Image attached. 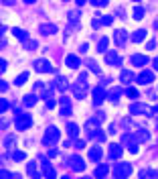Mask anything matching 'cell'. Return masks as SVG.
<instances>
[{
	"instance_id": "6da1fadb",
	"label": "cell",
	"mask_w": 158,
	"mask_h": 179,
	"mask_svg": "<svg viewBox=\"0 0 158 179\" xmlns=\"http://www.w3.org/2000/svg\"><path fill=\"white\" fill-rule=\"evenodd\" d=\"M73 90H75V96H77V98H83L85 96V90H87V78L81 75L79 82H77V86H75Z\"/></svg>"
},
{
	"instance_id": "7a4b0ae2",
	"label": "cell",
	"mask_w": 158,
	"mask_h": 179,
	"mask_svg": "<svg viewBox=\"0 0 158 179\" xmlns=\"http://www.w3.org/2000/svg\"><path fill=\"white\" fill-rule=\"evenodd\" d=\"M31 124H33V120H31V116H28V114H18V118H16V128H18V130L28 128Z\"/></svg>"
},
{
	"instance_id": "3957f363",
	"label": "cell",
	"mask_w": 158,
	"mask_h": 179,
	"mask_svg": "<svg viewBox=\"0 0 158 179\" xmlns=\"http://www.w3.org/2000/svg\"><path fill=\"white\" fill-rule=\"evenodd\" d=\"M55 140H59V130L55 126H49L47 128V134H45V144H53Z\"/></svg>"
},
{
	"instance_id": "277c9868",
	"label": "cell",
	"mask_w": 158,
	"mask_h": 179,
	"mask_svg": "<svg viewBox=\"0 0 158 179\" xmlns=\"http://www.w3.org/2000/svg\"><path fill=\"white\" fill-rule=\"evenodd\" d=\"M132 173V167H130V163H120L118 167H116V175L118 179H124V177H128Z\"/></svg>"
},
{
	"instance_id": "5b68a950",
	"label": "cell",
	"mask_w": 158,
	"mask_h": 179,
	"mask_svg": "<svg viewBox=\"0 0 158 179\" xmlns=\"http://www.w3.org/2000/svg\"><path fill=\"white\" fill-rule=\"evenodd\" d=\"M35 65H37V71H45V73L47 71H53V67H51V63L47 61V59H39Z\"/></svg>"
},
{
	"instance_id": "8992f818",
	"label": "cell",
	"mask_w": 158,
	"mask_h": 179,
	"mask_svg": "<svg viewBox=\"0 0 158 179\" xmlns=\"http://www.w3.org/2000/svg\"><path fill=\"white\" fill-rule=\"evenodd\" d=\"M105 63H108V65H120V57L114 51H108V53H105Z\"/></svg>"
},
{
	"instance_id": "52a82bcc",
	"label": "cell",
	"mask_w": 158,
	"mask_h": 179,
	"mask_svg": "<svg viewBox=\"0 0 158 179\" xmlns=\"http://www.w3.org/2000/svg\"><path fill=\"white\" fill-rule=\"evenodd\" d=\"M69 167H71V169H75V171H83L85 165H83V161H81L79 157H75V159H71V161H69Z\"/></svg>"
},
{
	"instance_id": "ba28073f",
	"label": "cell",
	"mask_w": 158,
	"mask_h": 179,
	"mask_svg": "<svg viewBox=\"0 0 158 179\" xmlns=\"http://www.w3.org/2000/svg\"><path fill=\"white\" fill-rule=\"evenodd\" d=\"M79 57H77V55H67V65H69L71 67V69H77V67H79Z\"/></svg>"
},
{
	"instance_id": "9c48e42d",
	"label": "cell",
	"mask_w": 158,
	"mask_h": 179,
	"mask_svg": "<svg viewBox=\"0 0 158 179\" xmlns=\"http://www.w3.org/2000/svg\"><path fill=\"white\" fill-rule=\"evenodd\" d=\"M104 96H105L104 88H95L93 90V102H95V104H99V102L104 100Z\"/></svg>"
},
{
	"instance_id": "30bf717a",
	"label": "cell",
	"mask_w": 158,
	"mask_h": 179,
	"mask_svg": "<svg viewBox=\"0 0 158 179\" xmlns=\"http://www.w3.org/2000/svg\"><path fill=\"white\" fill-rule=\"evenodd\" d=\"M152 82V73L150 71H142V73L138 75V84H150Z\"/></svg>"
},
{
	"instance_id": "8fae6325",
	"label": "cell",
	"mask_w": 158,
	"mask_h": 179,
	"mask_svg": "<svg viewBox=\"0 0 158 179\" xmlns=\"http://www.w3.org/2000/svg\"><path fill=\"white\" fill-rule=\"evenodd\" d=\"M132 63H134V65H144V63H148V57L146 55H134V57H132Z\"/></svg>"
},
{
	"instance_id": "7c38bea8",
	"label": "cell",
	"mask_w": 158,
	"mask_h": 179,
	"mask_svg": "<svg viewBox=\"0 0 158 179\" xmlns=\"http://www.w3.org/2000/svg\"><path fill=\"white\" fill-rule=\"evenodd\" d=\"M126 39H128V35H126V31H116V43L122 47L124 43H126Z\"/></svg>"
},
{
	"instance_id": "4fadbf2b",
	"label": "cell",
	"mask_w": 158,
	"mask_h": 179,
	"mask_svg": "<svg viewBox=\"0 0 158 179\" xmlns=\"http://www.w3.org/2000/svg\"><path fill=\"white\" fill-rule=\"evenodd\" d=\"M99 157H101V149L99 147H93L91 151H89V159L91 161H99Z\"/></svg>"
},
{
	"instance_id": "5bb4252c",
	"label": "cell",
	"mask_w": 158,
	"mask_h": 179,
	"mask_svg": "<svg viewBox=\"0 0 158 179\" xmlns=\"http://www.w3.org/2000/svg\"><path fill=\"white\" fill-rule=\"evenodd\" d=\"M118 157H120V147L118 144H110V159L116 161Z\"/></svg>"
},
{
	"instance_id": "9a60e30c",
	"label": "cell",
	"mask_w": 158,
	"mask_h": 179,
	"mask_svg": "<svg viewBox=\"0 0 158 179\" xmlns=\"http://www.w3.org/2000/svg\"><path fill=\"white\" fill-rule=\"evenodd\" d=\"M130 112H134V114H140V112H148V108H146V106H142V104H132L130 106Z\"/></svg>"
},
{
	"instance_id": "2e32d148",
	"label": "cell",
	"mask_w": 158,
	"mask_h": 179,
	"mask_svg": "<svg viewBox=\"0 0 158 179\" xmlns=\"http://www.w3.org/2000/svg\"><path fill=\"white\" fill-rule=\"evenodd\" d=\"M132 39H134L136 43H140V41H144V39H146V31H142V29H140V31H136Z\"/></svg>"
},
{
	"instance_id": "e0dca14e",
	"label": "cell",
	"mask_w": 158,
	"mask_h": 179,
	"mask_svg": "<svg viewBox=\"0 0 158 179\" xmlns=\"http://www.w3.org/2000/svg\"><path fill=\"white\" fill-rule=\"evenodd\" d=\"M23 102H24V106H27V108H31V106L37 102V96H35V94H31V96H24Z\"/></svg>"
},
{
	"instance_id": "ac0fdd59",
	"label": "cell",
	"mask_w": 158,
	"mask_h": 179,
	"mask_svg": "<svg viewBox=\"0 0 158 179\" xmlns=\"http://www.w3.org/2000/svg\"><path fill=\"white\" fill-rule=\"evenodd\" d=\"M108 37H104V39H99V45H97V51H101V53H105L108 51Z\"/></svg>"
},
{
	"instance_id": "d6986e66",
	"label": "cell",
	"mask_w": 158,
	"mask_h": 179,
	"mask_svg": "<svg viewBox=\"0 0 158 179\" xmlns=\"http://www.w3.org/2000/svg\"><path fill=\"white\" fill-rule=\"evenodd\" d=\"M27 79H28V71H24V73H20L18 78H16V82H14V84H16V86H23Z\"/></svg>"
},
{
	"instance_id": "ffe728a7",
	"label": "cell",
	"mask_w": 158,
	"mask_h": 179,
	"mask_svg": "<svg viewBox=\"0 0 158 179\" xmlns=\"http://www.w3.org/2000/svg\"><path fill=\"white\" fill-rule=\"evenodd\" d=\"M41 31L45 33V35H51V33H55V27H53V24H43Z\"/></svg>"
},
{
	"instance_id": "44dd1931",
	"label": "cell",
	"mask_w": 158,
	"mask_h": 179,
	"mask_svg": "<svg viewBox=\"0 0 158 179\" xmlns=\"http://www.w3.org/2000/svg\"><path fill=\"white\" fill-rule=\"evenodd\" d=\"M67 130H69V134H71V136H77V134H79L77 124H69V126H67Z\"/></svg>"
},
{
	"instance_id": "7402d4cb",
	"label": "cell",
	"mask_w": 158,
	"mask_h": 179,
	"mask_svg": "<svg viewBox=\"0 0 158 179\" xmlns=\"http://www.w3.org/2000/svg\"><path fill=\"white\" fill-rule=\"evenodd\" d=\"M148 177H156V171H142L140 179H148Z\"/></svg>"
},
{
	"instance_id": "603a6c76",
	"label": "cell",
	"mask_w": 158,
	"mask_h": 179,
	"mask_svg": "<svg viewBox=\"0 0 158 179\" xmlns=\"http://www.w3.org/2000/svg\"><path fill=\"white\" fill-rule=\"evenodd\" d=\"M122 94V90H112V94H110V100L112 102H118V96Z\"/></svg>"
},
{
	"instance_id": "cb8c5ba5",
	"label": "cell",
	"mask_w": 158,
	"mask_h": 179,
	"mask_svg": "<svg viewBox=\"0 0 158 179\" xmlns=\"http://www.w3.org/2000/svg\"><path fill=\"white\" fill-rule=\"evenodd\" d=\"M120 78H122V82H130V79H132V73H130V71H122V75H120Z\"/></svg>"
},
{
	"instance_id": "d4e9b609",
	"label": "cell",
	"mask_w": 158,
	"mask_h": 179,
	"mask_svg": "<svg viewBox=\"0 0 158 179\" xmlns=\"http://www.w3.org/2000/svg\"><path fill=\"white\" fill-rule=\"evenodd\" d=\"M142 14H144V8L136 6V8H134V19H142Z\"/></svg>"
},
{
	"instance_id": "484cf974",
	"label": "cell",
	"mask_w": 158,
	"mask_h": 179,
	"mask_svg": "<svg viewBox=\"0 0 158 179\" xmlns=\"http://www.w3.org/2000/svg\"><path fill=\"white\" fill-rule=\"evenodd\" d=\"M104 175H108V167H99L95 171V177H104Z\"/></svg>"
},
{
	"instance_id": "4316f807",
	"label": "cell",
	"mask_w": 158,
	"mask_h": 179,
	"mask_svg": "<svg viewBox=\"0 0 158 179\" xmlns=\"http://www.w3.org/2000/svg\"><path fill=\"white\" fill-rule=\"evenodd\" d=\"M57 88L65 90V88H67V79H65V78H59V79H57Z\"/></svg>"
},
{
	"instance_id": "83f0119b",
	"label": "cell",
	"mask_w": 158,
	"mask_h": 179,
	"mask_svg": "<svg viewBox=\"0 0 158 179\" xmlns=\"http://www.w3.org/2000/svg\"><path fill=\"white\" fill-rule=\"evenodd\" d=\"M12 33H14V37H18V39H23V41H24V33L20 31V29H12Z\"/></svg>"
},
{
	"instance_id": "f1b7e54d",
	"label": "cell",
	"mask_w": 158,
	"mask_h": 179,
	"mask_svg": "<svg viewBox=\"0 0 158 179\" xmlns=\"http://www.w3.org/2000/svg\"><path fill=\"white\" fill-rule=\"evenodd\" d=\"M136 136H138V140H146L148 138V133H144V130H142V133H138Z\"/></svg>"
},
{
	"instance_id": "f546056e",
	"label": "cell",
	"mask_w": 158,
	"mask_h": 179,
	"mask_svg": "<svg viewBox=\"0 0 158 179\" xmlns=\"http://www.w3.org/2000/svg\"><path fill=\"white\" fill-rule=\"evenodd\" d=\"M12 159H16V161L24 159V153H14V155H12Z\"/></svg>"
},
{
	"instance_id": "4dcf8cb0",
	"label": "cell",
	"mask_w": 158,
	"mask_h": 179,
	"mask_svg": "<svg viewBox=\"0 0 158 179\" xmlns=\"http://www.w3.org/2000/svg\"><path fill=\"white\" fill-rule=\"evenodd\" d=\"M101 23H104V24H112V16H104V19H101Z\"/></svg>"
},
{
	"instance_id": "1f68e13d",
	"label": "cell",
	"mask_w": 158,
	"mask_h": 179,
	"mask_svg": "<svg viewBox=\"0 0 158 179\" xmlns=\"http://www.w3.org/2000/svg\"><path fill=\"white\" fill-rule=\"evenodd\" d=\"M128 96H132V98H138V92H136V90H128Z\"/></svg>"
},
{
	"instance_id": "d6a6232c",
	"label": "cell",
	"mask_w": 158,
	"mask_h": 179,
	"mask_svg": "<svg viewBox=\"0 0 158 179\" xmlns=\"http://www.w3.org/2000/svg\"><path fill=\"white\" fill-rule=\"evenodd\" d=\"M154 67H156V69H158V57L154 59Z\"/></svg>"
},
{
	"instance_id": "836d02e7",
	"label": "cell",
	"mask_w": 158,
	"mask_h": 179,
	"mask_svg": "<svg viewBox=\"0 0 158 179\" xmlns=\"http://www.w3.org/2000/svg\"><path fill=\"white\" fill-rule=\"evenodd\" d=\"M154 27H156V29H158V20H156V23H154Z\"/></svg>"
},
{
	"instance_id": "e575fe53",
	"label": "cell",
	"mask_w": 158,
	"mask_h": 179,
	"mask_svg": "<svg viewBox=\"0 0 158 179\" xmlns=\"http://www.w3.org/2000/svg\"><path fill=\"white\" fill-rule=\"evenodd\" d=\"M61 179H69V177H61Z\"/></svg>"
},
{
	"instance_id": "d590c367",
	"label": "cell",
	"mask_w": 158,
	"mask_h": 179,
	"mask_svg": "<svg viewBox=\"0 0 158 179\" xmlns=\"http://www.w3.org/2000/svg\"><path fill=\"white\" fill-rule=\"evenodd\" d=\"M83 179H87V177H83Z\"/></svg>"
}]
</instances>
